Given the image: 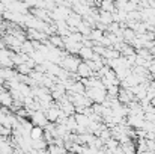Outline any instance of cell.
<instances>
[{
  "instance_id": "cell-4",
  "label": "cell",
  "mask_w": 155,
  "mask_h": 154,
  "mask_svg": "<svg viewBox=\"0 0 155 154\" xmlns=\"http://www.w3.org/2000/svg\"><path fill=\"white\" fill-rule=\"evenodd\" d=\"M42 128L41 127H32L29 136H30V141H41L42 139Z\"/></svg>"
},
{
  "instance_id": "cell-6",
  "label": "cell",
  "mask_w": 155,
  "mask_h": 154,
  "mask_svg": "<svg viewBox=\"0 0 155 154\" xmlns=\"http://www.w3.org/2000/svg\"><path fill=\"white\" fill-rule=\"evenodd\" d=\"M100 20L103 21L104 24H111V21H113V17H111V14H108V12H103V11H101Z\"/></svg>"
},
{
  "instance_id": "cell-7",
  "label": "cell",
  "mask_w": 155,
  "mask_h": 154,
  "mask_svg": "<svg viewBox=\"0 0 155 154\" xmlns=\"http://www.w3.org/2000/svg\"><path fill=\"white\" fill-rule=\"evenodd\" d=\"M0 101L6 106V104H11L12 103V98H11L9 94H0Z\"/></svg>"
},
{
  "instance_id": "cell-1",
  "label": "cell",
  "mask_w": 155,
  "mask_h": 154,
  "mask_svg": "<svg viewBox=\"0 0 155 154\" xmlns=\"http://www.w3.org/2000/svg\"><path fill=\"white\" fill-rule=\"evenodd\" d=\"M63 62V67L68 70V71H77V68H78V65H80V60L75 57V56H68V57H65V59H62Z\"/></svg>"
},
{
  "instance_id": "cell-5",
  "label": "cell",
  "mask_w": 155,
  "mask_h": 154,
  "mask_svg": "<svg viewBox=\"0 0 155 154\" xmlns=\"http://www.w3.org/2000/svg\"><path fill=\"white\" fill-rule=\"evenodd\" d=\"M0 63L2 65H11V54L6 50H0Z\"/></svg>"
},
{
  "instance_id": "cell-9",
  "label": "cell",
  "mask_w": 155,
  "mask_h": 154,
  "mask_svg": "<svg viewBox=\"0 0 155 154\" xmlns=\"http://www.w3.org/2000/svg\"><path fill=\"white\" fill-rule=\"evenodd\" d=\"M0 50H3V44L2 43H0Z\"/></svg>"
},
{
  "instance_id": "cell-3",
  "label": "cell",
  "mask_w": 155,
  "mask_h": 154,
  "mask_svg": "<svg viewBox=\"0 0 155 154\" xmlns=\"http://www.w3.org/2000/svg\"><path fill=\"white\" fill-rule=\"evenodd\" d=\"M32 119H33V122L35 124H38L36 127H41V125H47V118H45V115L42 113V112H35L33 115H32Z\"/></svg>"
},
{
  "instance_id": "cell-8",
  "label": "cell",
  "mask_w": 155,
  "mask_h": 154,
  "mask_svg": "<svg viewBox=\"0 0 155 154\" xmlns=\"http://www.w3.org/2000/svg\"><path fill=\"white\" fill-rule=\"evenodd\" d=\"M51 44H53V47H54V46L62 47V46H63V41H62L59 36H51Z\"/></svg>"
},
{
  "instance_id": "cell-2",
  "label": "cell",
  "mask_w": 155,
  "mask_h": 154,
  "mask_svg": "<svg viewBox=\"0 0 155 154\" xmlns=\"http://www.w3.org/2000/svg\"><path fill=\"white\" fill-rule=\"evenodd\" d=\"M77 73H78V76H80V77H83L84 80H86V79H89V77H92V71H91V68L86 65V62H81V63L78 65Z\"/></svg>"
}]
</instances>
